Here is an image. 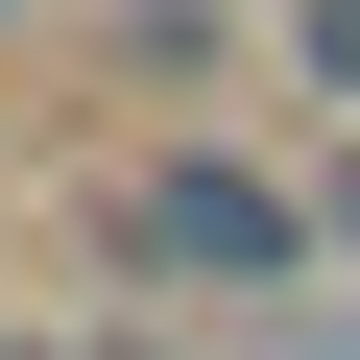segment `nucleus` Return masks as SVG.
Returning a JSON list of instances; mask_svg holds the SVG:
<instances>
[{"instance_id":"1","label":"nucleus","mask_w":360,"mask_h":360,"mask_svg":"<svg viewBox=\"0 0 360 360\" xmlns=\"http://www.w3.org/2000/svg\"><path fill=\"white\" fill-rule=\"evenodd\" d=\"M144 264H193V288H288L312 217L264 193V168H168V193H144Z\"/></svg>"}]
</instances>
